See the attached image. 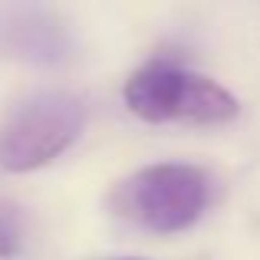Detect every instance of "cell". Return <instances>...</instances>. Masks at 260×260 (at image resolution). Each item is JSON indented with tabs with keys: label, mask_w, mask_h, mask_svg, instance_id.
Instances as JSON below:
<instances>
[{
	"label": "cell",
	"mask_w": 260,
	"mask_h": 260,
	"mask_svg": "<svg viewBox=\"0 0 260 260\" xmlns=\"http://www.w3.org/2000/svg\"><path fill=\"white\" fill-rule=\"evenodd\" d=\"M211 175L188 161L145 165L112 191V211L148 234H181L211 204Z\"/></svg>",
	"instance_id": "1"
},
{
	"label": "cell",
	"mask_w": 260,
	"mask_h": 260,
	"mask_svg": "<svg viewBox=\"0 0 260 260\" xmlns=\"http://www.w3.org/2000/svg\"><path fill=\"white\" fill-rule=\"evenodd\" d=\"M122 99L128 112L152 125H165V122L221 125L241 112L237 99L221 83L165 59H155L132 73L122 89Z\"/></svg>",
	"instance_id": "2"
},
{
	"label": "cell",
	"mask_w": 260,
	"mask_h": 260,
	"mask_svg": "<svg viewBox=\"0 0 260 260\" xmlns=\"http://www.w3.org/2000/svg\"><path fill=\"white\" fill-rule=\"evenodd\" d=\"M86 128V102L73 92H37L0 122V168L26 175L50 165Z\"/></svg>",
	"instance_id": "3"
},
{
	"label": "cell",
	"mask_w": 260,
	"mask_h": 260,
	"mask_svg": "<svg viewBox=\"0 0 260 260\" xmlns=\"http://www.w3.org/2000/svg\"><path fill=\"white\" fill-rule=\"evenodd\" d=\"M0 59L59 70L76 59V40L59 13L40 4H0Z\"/></svg>",
	"instance_id": "4"
},
{
	"label": "cell",
	"mask_w": 260,
	"mask_h": 260,
	"mask_svg": "<svg viewBox=\"0 0 260 260\" xmlns=\"http://www.w3.org/2000/svg\"><path fill=\"white\" fill-rule=\"evenodd\" d=\"M23 250V224H20L17 208L0 201V260H13Z\"/></svg>",
	"instance_id": "5"
},
{
	"label": "cell",
	"mask_w": 260,
	"mask_h": 260,
	"mask_svg": "<svg viewBox=\"0 0 260 260\" xmlns=\"http://www.w3.org/2000/svg\"><path fill=\"white\" fill-rule=\"evenodd\" d=\"M119 260H142V257H119Z\"/></svg>",
	"instance_id": "6"
}]
</instances>
